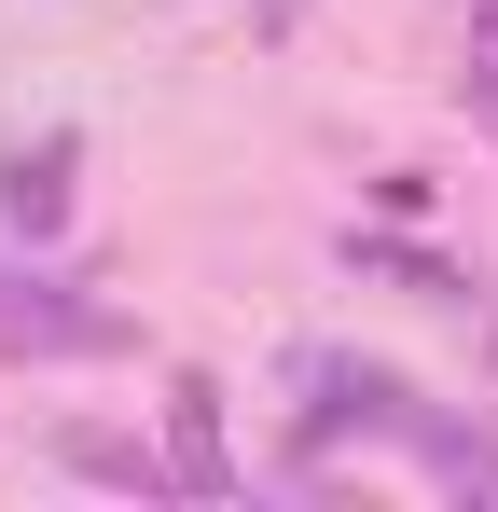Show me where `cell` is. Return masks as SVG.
<instances>
[{
    "instance_id": "obj_1",
    "label": "cell",
    "mask_w": 498,
    "mask_h": 512,
    "mask_svg": "<svg viewBox=\"0 0 498 512\" xmlns=\"http://www.w3.org/2000/svg\"><path fill=\"white\" fill-rule=\"evenodd\" d=\"M291 388H305V457H319V443H402L415 429V388L388 360H346V346H305Z\"/></svg>"
},
{
    "instance_id": "obj_2",
    "label": "cell",
    "mask_w": 498,
    "mask_h": 512,
    "mask_svg": "<svg viewBox=\"0 0 498 512\" xmlns=\"http://www.w3.org/2000/svg\"><path fill=\"white\" fill-rule=\"evenodd\" d=\"M83 277H0V346L14 360H111L125 346V319L111 305H70Z\"/></svg>"
},
{
    "instance_id": "obj_3",
    "label": "cell",
    "mask_w": 498,
    "mask_h": 512,
    "mask_svg": "<svg viewBox=\"0 0 498 512\" xmlns=\"http://www.w3.org/2000/svg\"><path fill=\"white\" fill-rule=\"evenodd\" d=\"M70 180H83V139H70V125H42V139H14V153H0V222H14V236L42 250V236L70 222Z\"/></svg>"
},
{
    "instance_id": "obj_4",
    "label": "cell",
    "mask_w": 498,
    "mask_h": 512,
    "mask_svg": "<svg viewBox=\"0 0 498 512\" xmlns=\"http://www.w3.org/2000/svg\"><path fill=\"white\" fill-rule=\"evenodd\" d=\"M166 485L236 499V457H222V388H194V374H180V402H166Z\"/></svg>"
},
{
    "instance_id": "obj_5",
    "label": "cell",
    "mask_w": 498,
    "mask_h": 512,
    "mask_svg": "<svg viewBox=\"0 0 498 512\" xmlns=\"http://www.w3.org/2000/svg\"><path fill=\"white\" fill-rule=\"evenodd\" d=\"M346 263H360V277H388V291H415V305H471V291H485L471 263H443V250H402V236H346Z\"/></svg>"
},
{
    "instance_id": "obj_6",
    "label": "cell",
    "mask_w": 498,
    "mask_h": 512,
    "mask_svg": "<svg viewBox=\"0 0 498 512\" xmlns=\"http://www.w3.org/2000/svg\"><path fill=\"white\" fill-rule=\"evenodd\" d=\"M415 457H429V471H443V485H471V499H498V429H457V416H429V402H415V429H402Z\"/></svg>"
},
{
    "instance_id": "obj_7",
    "label": "cell",
    "mask_w": 498,
    "mask_h": 512,
    "mask_svg": "<svg viewBox=\"0 0 498 512\" xmlns=\"http://www.w3.org/2000/svg\"><path fill=\"white\" fill-rule=\"evenodd\" d=\"M56 457H70L83 485H125V499H153V485H166V457H139V443H111V429H70Z\"/></svg>"
},
{
    "instance_id": "obj_8",
    "label": "cell",
    "mask_w": 498,
    "mask_h": 512,
    "mask_svg": "<svg viewBox=\"0 0 498 512\" xmlns=\"http://www.w3.org/2000/svg\"><path fill=\"white\" fill-rule=\"evenodd\" d=\"M457 111H471V125L498 139V56H471V70H457Z\"/></svg>"
},
{
    "instance_id": "obj_9",
    "label": "cell",
    "mask_w": 498,
    "mask_h": 512,
    "mask_svg": "<svg viewBox=\"0 0 498 512\" xmlns=\"http://www.w3.org/2000/svg\"><path fill=\"white\" fill-rule=\"evenodd\" d=\"M471 56H498V0H471Z\"/></svg>"
},
{
    "instance_id": "obj_10",
    "label": "cell",
    "mask_w": 498,
    "mask_h": 512,
    "mask_svg": "<svg viewBox=\"0 0 498 512\" xmlns=\"http://www.w3.org/2000/svg\"><path fill=\"white\" fill-rule=\"evenodd\" d=\"M471 319H485V374H498V291H471Z\"/></svg>"
},
{
    "instance_id": "obj_11",
    "label": "cell",
    "mask_w": 498,
    "mask_h": 512,
    "mask_svg": "<svg viewBox=\"0 0 498 512\" xmlns=\"http://www.w3.org/2000/svg\"><path fill=\"white\" fill-rule=\"evenodd\" d=\"M291 14H305V0H263V28H291Z\"/></svg>"
}]
</instances>
